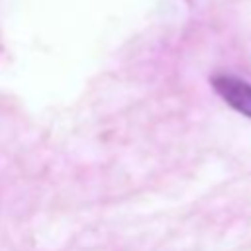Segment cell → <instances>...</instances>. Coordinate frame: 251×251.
<instances>
[{
    "label": "cell",
    "mask_w": 251,
    "mask_h": 251,
    "mask_svg": "<svg viewBox=\"0 0 251 251\" xmlns=\"http://www.w3.org/2000/svg\"><path fill=\"white\" fill-rule=\"evenodd\" d=\"M216 92L237 112L245 114L251 118V84H247L241 78L235 76H227V75H220L214 76L212 80Z\"/></svg>",
    "instance_id": "1"
}]
</instances>
